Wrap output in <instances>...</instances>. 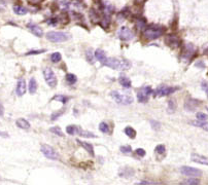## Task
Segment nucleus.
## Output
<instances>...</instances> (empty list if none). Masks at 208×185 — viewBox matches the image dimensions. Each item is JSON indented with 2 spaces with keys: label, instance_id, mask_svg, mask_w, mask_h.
<instances>
[{
  "label": "nucleus",
  "instance_id": "nucleus-45",
  "mask_svg": "<svg viewBox=\"0 0 208 185\" xmlns=\"http://www.w3.org/2000/svg\"><path fill=\"white\" fill-rule=\"evenodd\" d=\"M0 136H2L3 138H8V137H9L7 133H4V132H0Z\"/></svg>",
  "mask_w": 208,
  "mask_h": 185
},
{
  "label": "nucleus",
  "instance_id": "nucleus-37",
  "mask_svg": "<svg viewBox=\"0 0 208 185\" xmlns=\"http://www.w3.org/2000/svg\"><path fill=\"white\" fill-rule=\"evenodd\" d=\"M207 114H205V113L203 112H198L197 113V119H199V120H207Z\"/></svg>",
  "mask_w": 208,
  "mask_h": 185
},
{
  "label": "nucleus",
  "instance_id": "nucleus-48",
  "mask_svg": "<svg viewBox=\"0 0 208 185\" xmlns=\"http://www.w3.org/2000/svg\"><path fill=\"white\" fill-rule=\"evenodd\" d=\"M206 93H207V96H208V90H207V91H206Z\"/></svg>",
  "mask_w": 208,
  "mask_h": 185
},
{
  "label": "nucleus",
  "instance_id": "nucleus-36",
  "mask_svg": "<svg viewBox=\"0 0 208 185\" xmlns=\"http://www.w3.org/2000/svg\"><path fill=\"white\" fill-rule=\"evenodd\" d=\"M64 113V110H60V111H58V112H55V113H53L52 114V116H51V119L52 120H56L59 116H61Z\"/></svg>",
  "mask_w": 208,
  "mask_h": 185
},
{
  "label": "nucleus",
  "instance_id": "nucleus-43",
  "mask_svg": "<svg viewBox=\"0 0 208 185\" xmlns=\"http://www.w3.org/2000/svg\"><path fill=\"white\" fill-rule=\"evenodd\" d=\"M4 114V107H3V104L0 101V116H3Z\"/></svg>",
  "mask_w": 208,
  "mask_h": 185
},
{
  "label": "nucleus",
  "instance_id": "nucleus-23",
  "mask_svg": "<svg viewBox=\"0 0 208 185\" xmlns=\"http://www.w3.org/2000/svg\"><path fill=\"white\" fill-rule=\"evenodd\" d=\"M191 123H192L193 126H199L201 129L205 130V131L208 132V122L206 120H199V119H198L197 121H193V122H191Z\"/></svg>",
  "mask_w": 208,
  "mask_h": 185
},
{
  "label": "nucleus",
  "instance_id": "nucleus-26",
  "mask_svg": "<svg viewBox=\"0 0 208 185\" xmlns=\"http://www.w3.org/2000/svg\"><path fill=\"white\" fill-rule=\"evenodd\" d=\"M65 79H66V81L69 84H74L77 81V77L74 74H72V73H68L67 75H66V77H65Z\"/></svg>",
  "mask_w": 208,
  "mask_h": 185
},
{
  "label": "nucleus",
  "instance_id": "nucleus-19",
  "mask_svg": "<svg viewBox=\"0 0 208 185\" xmlns=\"http://www.w3.org/2000/svg\"><path fill=\"white\" fill-rule=\"evenodd\" d=\"M94 56H95V58H96L98 61H100L102 64L105 62V60L107 59V57H106V55H105V51H102V49H96L94 53Z\"/></svg>",
  "mask_w": 208,
  "mask_h": 185
},
{
  "label": "nucleus",
  "instance_id": "nucleus-39",
  "mask_svg": "<svg viewBox=\"0 0 208 185\" xmlns=\"http://www.w3.org/2000/svg\"><path fill=\"white\" fill-rule=\"evenodd\" d=\"M135 153L137 154L138 156H144L145 155V150L144 149H142V148H137L136 149V151H135Z\"/></svg>",
  "mask_w": 208,
  "mask_h": 185
},
{
  "label": "nucleus",
  "instance_id": "nucleus-15",
  "mask_svg": "<svg viewBox=\"0 0 208 185\" xmlns=\"http://www.w3.org/2000/svg\"><path fill=\"white\" fill-rule=\"evenodd\" d=\"M155 153H156V155L158 156V159H161L165 156V153H166V148H165V145L164 144H159L157 145V147L155 148Z\"/></svg>",
  "mask_w": 208,
  "mask_h": 185
},
{
  "label": "nucleus",
  "instance_id": "nucleus-33",
  "mask_svg": "<svg viewBox=\"0 0 208 185\" xmlns=\"http://www.w3.org/2000/svg\"><path fill=\"white\" fill-rule=\"evenodd\" d=\"M86 58H87V60L89 61L90 64H94V58H95V56L93 55V53H92V51H91V49H89V51H88L86 53Z\"/></svg>",
  "mask_w": 208,
  "mask_h": 185
},
{
  "label": "nucleus",
  "instance_id": "nucleus-38",
  "mask_svg": "<svg viewBox=\"0 0 208 185\" xmlns=\"http://www.w3.org/2000/svg\"><path fill=\"white\" fill-rule=\"evenodd\" d=\"M120 150L122 151L123 153H129L132 151V148H131V146H121L120 147Z\"/></svg>",
  "mask_w": 208,
  "mask_h": 185
},
{
  "label": "nucleus",
  "instance_id": "nucleus-5",
  "mask_svg": "<svg viewBox=\"0 0 208 185\" xmlns=\"http://www.w3.org/2000/svg\"><path fill=\"white\" fill-rule=\"evenodd\" d=\"M43 77H44V80L46 82L49 84L51 88H55L57 86L58 83V79L56 74L54 73V71L52 70V68H46L43 70Z\"/></svg>",
  "mask_w": 208,
  "mask_h": 185
},
{
  "label": "nucleus",
  "instance_id": "nucleus-1",
  "mask_svg": "<svg viewBox=\"0 0 208 185\" xmlns=\"http://www.w3.org/2000/svg\"><path fill=\"white\" fill-rule=\"evenodd\" d=\"M102 65L116 70H127L131 67V63L128 60L118 58H107Z\"/></svg>",
  "mask_w": 208,
  "mask_h": 185
},
{
  "label": "nucleus",
  "instance_id": "nucleus-28",
  "mask_svg": "<svg viewBox=\"0 0 208 185\" xmlns=\"http://www.w3.org/2000/svg\"><path fill=\"white\" fill-rule=\"evenodd\" d=\"M51 60L53 63H59L62 60V56H61L60 53H53L51 55Z\"/></svg>",
  "mask_w": 208,
  "mask_h": 185
},
{
  "label": "nucleus",
  "instance_id": "nucleus-22",
  "mask_svg": "<svg viewBox=\"0 0 208 185\" xmlns=\"http://www.w3.org/2000/svg\"><path fill=\"white\" fill-rule=\"evenodd\" d=\"M119 81L124 88H128V89H129V88H131V86H132V82H131V80H130L127 76H121V77L119 78Z\"/></svg>",
  "mask_w": 208,
  "mask_h": 185
},
{
  "label": "nucleus",
  "instance_id": "nucleus-32",
  "mask_svg": "<svg viewBox=\"0 0 208 185\" xmlns=\"http://www.w3.org/2000/svg\"><path fill=\"white\" fill-rule=\"evenodd\" d=\"M182 184H190V185H196V184H199L200 181L198 179H195V178H190V179H187L182 181Z\"/></svg>",
  "mask_w": 208,
  "mask_h": 185
},
{
  "label": "nucleus",
  "instance_id": "nucleus-20",
  "mask_svg": "<svg viewBox=\"0 0 208 185\" xmlns=\"http://www.w3.org/2000/svg\"><path fill=\"white\" fill-rule=\"evenodd\" d=\"M119 175L121 177H124V178H128V177H131L134 175V171L132 169H130V168H125V169H122L121 172L119 173Z\"/></svg>",
  "mask_w": 208,
  "mask_h": 185
},
{
  "label": "nucleus",
  "instance_id": "nucleus-16",
  "mask_svg": "<svg viewBox=\"0 0 208 185\" xmlns=\"http://www.w3.org/2000/svg\"><path fill=\"white\" fill-rule=\"evenodd\" d=\"M16 124H17V126H19L20 129H22V130H29L30 129V123H29V121L27 120V119H25V118H18L17 119V121H16Z\"/></svg>",
  "mask_w": 208,
  "mask_h": 185
},
{
  "label": "nucleus",
  "instance_id": "nucleus-42",
  "mask_svg": "<svg viewBox=\"0 0 208 185\" xmlns=\"http://www.w3.org/2000/svg\"><path fill=\"white\" fill-rule=\"evenodd\" d=\"M195 66H196V67H198V68H205V64H204L202 61L197 62V63L195 64Z\"/></svg>",
  "mask_w": 208,
  "mask_h": 185
},
{
  "label": "nucleus",
  "instance_id": "nucleus-24",
  "mask_svg": "<svg viewBox=\"0 0 208 185\" xmlns=\"http://www.w3.org/2000/svg\"><path fill=\"white\" fill-rule=\"evenodd\" d=\"M14 11L15 14H19V16H24L28 13V9L24 6H21V5H17L14 6Z\"/></svg>",
  "mask_w": 208,
  "mask_h": 185
},
{
  "label": "nucleus",
  "instance_id": "nucleus-6",
  "mask_svg": "<svg viewBox=\"0 0 208 185\" xmlns=\"http://www.w3.org/2000/svg\"><path fill=\"white\" fill-rule=\"evenodd\" d=\"M151 94H154V91L151 86H143L137 92V99L140 103H146L149 101V98Z\"/></svg>",
  "mask_w": 208,
  "mask_h": 185
},
{
  "label": "nucleus",
  "instance_id": "nucleus-10",
  "mask_svg": "<svg viewBox=\"0 0 208 185\" xmlns=\"http://www.w3.org/2000/svg\"><path fill=\"white\" fill-rule=\"evenodd\" d=\"M176 90H178V88L176 86H159L156 91V95L159 97H165L169 96V95L173 94Z\"/></svg>",
  "mask_w": 208,
  "mask_h": 185
},
{
  "label": "nucleus",
  "instance_id": "nucleus-46",
  "mask_svg": "<svg viewBox=\"0 0 208 185\" xmlns=\"http://www.w3.org/2000/svg\"><path fill=\"white\" fill-rule=\"evenodd\" d=\"M154 182H149V181H141L140 184H153Z\"/></svg>",
  "mask_w": 208,
  "mask_h": 185
},
{
  "label": "nucleus",
  "instance_id": "nucleus-3",
  "mask_svg": "<svg viewBox=\"0 0 208 185\" xmlns=\"http://www.w3.org/2000/svg\"><path fill=\"white\" fill-rule=\"evenodd\" d=\"M46 39L51 42H65L70 38V35L65 32H57V31H50L46 34Z\"/></svg>",
  "mask_w": 208,
  "mask_h": 185
},
{
  "label": "nucleus",
  "instance_id": "nucleus-30",
  "mask_svg": "<svg viewBox=\"0 0 208 185\" xmlns=\"http://www.w3.org/2000/svg\"><path fill=\"white\" fill-rule=\"evenodd\" d=\"M50 131H51L52 133H54V134L58 135L59 137H64V134H63V132L61 131V129H60L59 126H53V128L50 129Z\"/></svg>",
  "mask_w": 208,
  "mask_h": 185
},
{
  "label": "nucleus",
  "instance_id": "nucleus-47",
  "mask_svg": "<svg viewBox=\"0 0 208 185\" xmlns=\"http://www.w3.org/2000/svg\"><path fill=\"white\" fill-rule=\"evenodd\" d=\"M34 2H39V1H42V0H33Z\"/></svg>",
  "mask_w": 208,
  "mask_h": 185
},
{
  "label": "nucleus",
  "instance_id": "nucleus-29",
  "mask_svg": "<svg viewBox=\"0 0 208 185\" xmlns=\"http://www.w3.org/2000/svg\"><path fill=\"white\" fill-rule=\"evenodd\" d=\"M76 129H77V126H74V124L67 126V128H66V133H67L68 135H75Z\"/></svg>",
  "mask_w": 208,
  "mask_h": 185
},
{
  "label": "nucleus",
  "instance_id": "nucleus-40",
  "mask_svg": "<svg viewBox=\"0 0 208 185\" xmlns=\"http://www.w3.org/2000/svg\"><path fill=\"white\" fill-rule=\"evenodd\" d=\"M175 107L176 106H175V104H174V101H173V100H170V101L168 102V108L173 112V111L175 110Z\"/></svg>",
  "mask_w": 208,
  "mask_h": 185
},
{
  "label": "nucleus",
  "instance_id": "nucleus-17",
  "mask_svg": "<svg viewBox=\"0 0 208 185\" xmlns=\"http://www.w3.org/2000/svg\"><path fill=\"white\" fill-rule=\"evenodd\" d=\"M75 135H79V136H81V137H86V138L97 137L95 134H93V133H91V132H89V131H85V130H83L81 128H79V126H77V129H76V134Z\"/></svg>",
  "mask_w": 208,
  "mask_h": 185
},
{
  "label": "nucleus",
  "instance_id": "nucleus-2",
  "mask_svg": "<svg viewBox=\"0 0 208 185\" xmlns=\"http://www.w3.org/2000/svg\"><path fill=\"white\" fill-rule=\"evenodd\" d=\"M163 33H164L163 27H161L159 25H149L143 31L144 37L147 40H155V39L159 38L160 36H162Z\"/></svg>",
  "mask_w": 208,
  "mask_h": 185
},
{
  "label": "nucleus",
  "instance_id": "nucleus-25",
  "mask_svg": "<svg viewBox=\"0 0 208 185\" xmlns=\"http://www.w3.org/2000/svg\"><path fill=\"white\" fill-rule=\"evenodd\" d=\"M124 132H125V134L127 135L129 138H131V139H134V138L136 137V131L133 129L132 126H126Z\"/></svg>",
  "mask_w": 208,
  "mask_h": 185
},
{
  "label": "nucleus",
  "instance_id": "nucleus-41",
  "mask_svg": "<svg viewBox=\"0 0 208 185\" xmlns=\"http://www.w3.org/2000/svg\"><path fill=\"white\" fill-rule=\"evenodd\" d=\"M44 49H41V51H29V53H27V55L29 56V55H36V54H41V53H44Z\"/></svg>",
  "mask_w": 208,
  "mask_h": 185
},
{
  "label": "nucleus",
  "instance_id": "nucleus-13",
  "mask_svg": "<svg viewBox=\"0 0 208 185\" xmlns=\"http://www.w3.org/2000/svg\"><path fill=\"white\" fill-rule=\"evenodd\" d=\"M27 27L28 29H29V31L32 34H34L35 36H37V37H41L43 35V32L42 30H41V28L39 27V26H37L36 24H33V23H29V24H27Z\"/></svg>",
  "mask_w": 208,
  "mask_h": 185
},
{
  "label": "nucleus",
  "instance_id": "nucleus-35",
  "mask_svg": "<svg viewBox=\"0 0 208 185\" xmlns=\"http://www.w3.org/2000/svg\"><path fill=\"white\" fill-rule=\"evenodd\" d=\"M54 100L60 101V102H62L63 104H65V103L68 101V98L66 96H63V95H57L56 97H54Z\"/></svg>",
  "mask_w": 208,
  "mask_h": 185
},
{
  "label": "nucleus",
  "instance_id": "nucleus-7",
  "mask_svg": "<svg viewBox=\"0 0 208 185\" xmlns=\"http://www.w3.org/2000/svg\"><path fill=\"white\" fill-rule=\"evenodd\" d=\"M40 150H41V152L43 153V155L46 156V157L50 158V159H57V158L59 157L57 151L55 150L52 146H50V145H48V144L41 145Z\"/></svg>",
  "mask_w": 208,
  "mask_h": 185
},
{
  "label": "nucleus",
  "instance_id": "nucleus-21",
  "mask_svg": "<svg viewBox=\"0 0 208 185\" xmlns=\"http://www.w3.org/2000/svg\"><path fill=\"white\" fill-rule=\"evenodd\" d=\"M28 90H29L30 94H35L37 91V82L34 78H31L29 81V86H28Z\"/></svg>",
  "mask_w": 208,
  "mask_h": 185
},
{
  "label": "nucleus",
  "instance_id": "nucleus-27",
  "mask_svg": "<svg viewBox=\"0 0 208 185\" xmlns=\"http://www.w3.org/2000/svg\"><path fill=\"white\" fill-rule=\"evenodd\" d=\"M166 42H167L169 45L175 47L176 44H177V37H176V36H173V35H170V36H168V39L166 40Z\"/></svg>",
  "mask_w": 208,
  "mask_h": 185
},
{
  "label": "nucleus",
  "instance_id": "nucleus-49",
  "mask_svg": "<svg viewBox=\"0 0 208 185\" xmlns=\"http://www.w3.org/2000/svg\"><path fill=\"white\" fill-rule=\"evenodd\" d=\"M207 110H208V107H207Z\"/></svg>",
  "mask_w": 208,
  "mask_h": 185
},
{
  "label": "nucleus",
  "instance_id": "nucleus-11",
  "mask_svg": "<svg viewBox=\"0 0 208 185\" xmlns=\"http://www.w3.org/2000/svg\"><path fill=\"white\" fill-rule=\"evenodd\" d=\"M26 90H27V86H26V81H25L24 78H20L17 83V88H16V93L19 97H22L23 95L26 93Z\"/></svg>",
  "mask_w": 208,
  "mask_h": 185
},
{
  "label": "nucleus",
  "instance_id": "nucleus-31",
  "mask_svg": "<svg viewBox=\"0 0 208 185\" xmlns=\"http://www.w3.org/2000/svg\"><path fill=\"white\" fill-rule=\"evenodd\" d=\"M99 130H100V132L106 134V133L109 132V126H108V124L106 122L102 121V122H100V124H99Z\"/></svg>",
  "mask_w": 208,
  "mask_h": 185
},
{
  "label": "nucleus",
  "instance_id": "nucleus-4",
  "mask_svg": "<svg viewBox=\"0 0 208 185\" xmlns=\"http://www.w3.org/2000/svg\"><path fill=\"white\" fill-rule=\"evenodd\" d=\"M110 96L116 103L122 104V105L132 104L133 101H134V100H133V98H132V96H130V95L121 94V93H120V92H118V91H112L110 93Z\"/></svg>",
  "mask_w": 208,
  "mask_h": 185
},
{
  "label": "nucleus",
  "instance_id": "nucleus-9",
  "mask_svg": "<svg viewBox=\"0 0 208 185\" xmlns=\"http://www.w3.org/2000/svg\"><path fill=\"white\" fill-rule=\"evenodd\" d=\"M118 36L121 40L124 41H129L134 38V33L132 32V30H130L128 27H122L118 32Z\"/></svg>",
  "mask_w": 208,
  "mask_h": 185
},
{
  "label": "nucleus",
  "instance_id": "nucleus-44",
  "mask_svg": "<svg viewBox=\"0 0 208 185\" xmlns=\"http://www.w3.org/2000/svg\"><path fill=\"white\" fill-rule=\"evenodd\" d=\"M49 24L50 25H56V24H57V19H52V20H50Z\"/></svg>",
  "mask_w": 208,
  "mask_h": 185
},
{
  "label": "nucleus",
  "instance_id": "nucleus-18",
  "mask_svg": "<svg viewBox=\"0 0 208 185\" xmlns=\"http://www.w3.org/2000/svg\"><path fill=\"white\" fill-rule=\"evenodd\" d=\"M199 105V101L197 100H194V99H190L188 100L186 104H184V108H187L189 111H193L197 108V106Z\"/></svg>",
  "mask_w": 208,
  "mask_h": 185
},
{
  "label": "nucleus",
  "instance_id": "nucleus-12",
  "mask_svg": "<svg viewBox=\"0 0 208 185\" xmlns=\"http://www.w3.org/2000/svg\"><path fill=\"white\" fill-rule=\"evenodd\" d=\"M191 159H192L194 163H197V164L208 166V158L206 157V156H203V155H201V154H198V153H192V155H191Z\"/></svg>",
  "mask_w": 208,
  "mask_h": 185
},
{
  "label": "nucleus",
  "instance_id": "nucleus-14",
  "mask_svg": "<svg viewBox=\"0 0 208 185\" xmlns=\"http://www.w3.org/2000/svg\"><path fill=\"white\" fill-rule=\"evenodd\" d=\"M76 142L79 143L81 147L84 148L85 150H87V152H89L91 155L94 156V148H93V145L91 144V143L84 142V141H81V140H79V139L76 140Z\"/></svg>",
  "mask_w": 208,
  "mask_h": 185
},
{
  "label": "nucleus",
  "instance_id": "nucleus-34",
  "mask_svg": "<svg viewBox=\"0 0 208 185\" xmlns=\"http://www.w3.org/2000/svg\"><path fill=\"white\" fill-rule=\"evenodd\" d=\"M149 122H151V128H153V129H154L155 131H159V130L161 129V123H160L159 121L151 119V120H149Z\"/></svg>",
  "mask_w": 208,
  "mask_h": 185
},
{
  "label": "nucleus",
  "instance_id": "nucleus-8",
  "mask_svg": "<svg viewBox=\"0 0 208 185\" xmlns=\"http://www.w3.org/2000/svg\"><path fill=\"white\" fill-rule=\"evenodd\" d=\"M180 173L184 175H187V176H190V177H200V176H202V172L200 170L189 166L181 167Z\"/></svg>",
  "mask_w": 208,
  "mask_h": 185
}]
</instances>
